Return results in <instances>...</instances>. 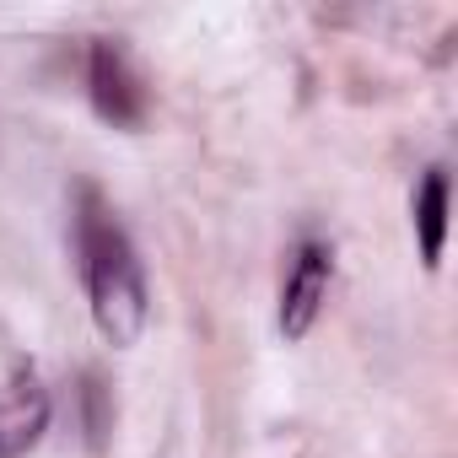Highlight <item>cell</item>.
Segmentation results:
<instances>
[{
    "instance_id": "cell-1",
    "label": "cell",
    "mask_w": 458,
    "mask_h": 458,
    "mask_svg": "<svg viewBox=\"0 0 458 458\" xmlns=\"http://www.w3.org/2000/svg\"><path fill=\"white\" fill-rule=\"evenodd\" d=\"M76 254H81V281L92 297L98 335L114 351H130L146 335L151 292H146V270H140L130 233L119 226V216L108 210V199L92 183L81 189V205H76Z\"/></svg>"
},
{
    "instance_id": "cell-2",
    "label": "cell",
    "mask_w": 458,
    "mask_h": 458,
    "mask_svg": "<svg viewBox=\"0 0 458 458\" xmlns=\"http://www.w3.org/2000/svg\"><path fill=\"white\" fill-rule=\"evenodd\" d=\"M49 388L33 361H12L0 372V458H28L49 431Z\"/></svg>"
},
{
    "instance_id": "cell-3",
    "label": "cell",
    "mask_w": 458,
    "mask_h": 458,
    "mask_svg": "<svg viewBox=\"0 0 458 458\" xmlns=\"http://www.w3.org/2000/svg\"><path fill=\"white\" fill-rule=\"evenodd\" d=\"M87 92H92V108L103 124L114 130H135L146 119V87L130 65V55L114 44V38H98L92 44V60H87Z\"/></svg>"
},
{
    "instance_id": "cell-4",
    "label": "cell",
    "mask_w": 458,
    "mask_h": 458,
    "mask_svg": "<svg viewBox=\"0 0 458 458\" xmlns=\"http://www.w3.org/2000/svg\"><path fill=\"white\" fill-rule=\"evenodd\" d=\"M329 281H335V249L318 238L297 243V254L286 265V286H281V340L286 345H297L313 329V318L329 297Z\"/></svg>"
},
{
    "instance_id": "cell-5",
    "label": "cell",
    "mask_w": 458,
    "mask_h": 458,
    "mask_svg": "<svg viewBox=\"0 0 458 458\" xmlns=\"http://www.w3.org/2000/svg\"><path fill=\"white\" fill-rule=\"evenodd\" d=\"M415 238H420V259L426 270L442 265V243H447V173L431 167L415 189Z\"/></svg>"
}]
</instances>
